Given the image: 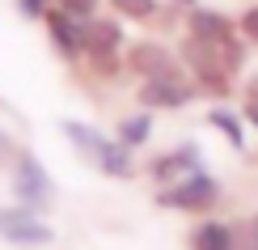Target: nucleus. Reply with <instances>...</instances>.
Instances as JSON below:
<instances>
[{
  "label": "nucleus",
  "instance_id": "nucleus-1",
  "mask_svg": "<svg viewBox=\"0 0 258 250\" xmlns=\"http://www.w3.org/2000/svg\"><path fill=\"white\" fill-rule=\"evenodd\" d=\"M59 132L63 140L72 144V153H77L89 170H98L102 178H119V182H132L140 178V161L127 144H119L114 136L98 132L93 123H81V119H59Z\"/></svg>",
  "mask_w": 258,
  "mask_h": 250
},
{
  "label": "nucleus",
  "instance_id": "nucleus-2",
  "mask_svg": "<svg viewBox=\"0 0 258 250\" xmlns=\"http://www.w3.org/2000/svg\"><path fill=\"white\" fill-rule=\"evenodd\" d=\"M224 199V182L216 174L199 170V174H186V178L169 182V187H157L153 191V204L165 212H182V216H212Z\"/></svg>",
  "mask_w": 258,
  "mask_h": 250
},
{
  "label": "nucleus",
  "instance_id": "nucleus-3",
  "mask_svg": "<svg viewBox=\"0 0 258 250\" xmlns=\"http://www.w3.org/2000/svg\"><path fill=\"white\" fill-rule=\"evenodd\" d=\"M178 60H182V68L190 72V81H195V89L203 97H216V102H220V97L233 93V72L224 68V56H220L216 42H203L195 34H182Z\"/></svg>",
  "mask_w": 258,
  "mask_h": 250
},
{
  "label": "nucleus",
  "instance_id": "nucleus-4",
  "mask_svg": "<svg viewBox=\"0 0 258 250\" xmlns=\"http://www.w3.org/2000/svg\"><path fill=\"white\" fill-rule=\"evenodd\" d=\"M9 191H13V204H21V208L38 212V216H47L55 208V178L30 148H21L13 170H9Z\"/></svg>",
  "mask_w": 258,
  "mask_h": 250
},
{
  "label": "nucleus",
  "instance_id": "nucleus-5",
  "mask_svg": "<svg viewBox=\"0 0 258 250\" xmlns=\"http://www.w3.org/2000/svg\"><path fill=\"white\" fill-rule=\"evenodd\" d=\"M199 97L190 72H178V77H148L136 85V106L140 111H186L190 102Z\"/></svg>",
  "mask_w": 258,
  "mask_h": 250
},
{
  "label": "nucleus",
  "instance_id": "nucleus-6",
  "mask_svg": "<svg viewBox=\"0 0 258 250\" xmlns=\"http://www.w3.org/2000/svg\"><path fill=\"white\" fill-rule=\"evenodd\" d=\"M123 56H127V72H132L136 81L178 77V72H186L182 60H178V47H169V42H161V38H136V42L123 47Z\"/></svg>",
  "mask_w": 258,
  "mask_h": 250
},
{
  "label": "nucleus",
  "instance_id": "nucleus-7",
  "mask_svg": "<svg viewBox=\"0 0 258 250\" xmlns=\"http://www.w3.org/2000/svg\"><path fill=\"white\" fill-rule=\"evenodd\" d=\"M0 242L21 246V250H42L55 242V229L21 204H0Z\"/></svg>",
  "mask_w": 258,
  "mask_h": 250
},
{
  "label": "nucleus",
  "instance_id": "nucleus-8",
  "mask_svg": "<svg viewBox=\"0 0 258 250\" xmlns=\"http://www.w3.org/2000/svg\"><path fill=\"white\" fill-rule=\"evenodd\" d=\"M199 170H203V148L195 140H182V144L165 148V153L148 157L144 166H140V174H144L153 187H169V182L186 178V174H199Z\"/></svg>",
  "mask_w": 258,
  "mask_h": 250
},
{
  "label": "nucleus",
  "instance_id": "nucleus-9",
  "mask_svg": "<svg viewBox=\"0 0 258 250\" xmlns=\"http://www.w3.org/2000/svg\"><path fill=\"white\" fill-rule=\"evenodd\" d=\"M81 21L85 17H72V13H63L59 5H51L47 13H42V30H47V38H51V47H55V56L63 64H77L85 60V30H81Z\"/></svg>",
  "mask_w": 258,
  "mask_h": 250
},
{
  "label": "nucleus",
  "instance_id": "nucleus-10",
  "mask_svg": "<svg viewBox=\"0 0 258 250\" xmlns=\"http://www.w3.org/2000/svg\"><path fill=\"white\" fill-rule=\"evenodd\" d=\"M182 21H186V34H195V38H203V42H216V47H224V42L237 38V17L220 13V9H208V5L186 9Z\"/></svg>",
  "mask_w": 258,
  "mask_h": 250
},
{
  "label": "nucleus",
  "instance_id": "nucleus-11",
  "mask_svg": "<svg viewBox=\"0 0 258 250\" xmlns=\"http://www.w3.org/2000/svg\"><path fill=\"white\" fill-rule=\"evenodd\" d=\"M186 250H237V225L224 216H195L186 229Z\"/></svg>",
  "mask_w": 258,
  "mask_h": 250
},
{
  "label": "nucleus",
  "instance_id": "nucleus-12",
  "mask_svg": "<svg viewBox=\"0 0 258 250\" xmlns=\"http://www.w3.org/2000/svg\"><path fill=\"white\" fill-rule=\"evenodd\" d=\"M85 30V56L89 51H123L127 47V34H123V21L114 13H93L81 21Z\"/></svg>",
  "mask_w": 258,
  "mask_h": 250
},
{
  "label": "nucleus",
  "instance_id": "nucleus-13",
  "mask_svg": "<svg viewBox=\"0 0 258 250\" xmlns=\"http://www.w3.org/2000/svg\"><path fill=\"white\" fill-rule=\"evenodd\" d=\"M114 140H119V144H127L132 153H140V148L153 140V111L119 115V119H114Z\"/></svg>",
  "mask_w": 258,
  "mask_h": 250
},
{
  "label": "nucleus",
  "instance_id": "nucleus-14",
  "mask_svg": "<svg viewBox=\"0 0 258 250\" xmlns=\"http://www.w3.org/2000/svg\"><path fill=\"white\" fill-rule=\"evenodd\" d=\"M81 64H85V72H89L98 85H114L127 72V56L123 51H89Z\"/></svg>",
  "mask_w": 258,
  "mask_h": 250
},
{
  "label": "nucleus",
  "instance_id": "nucleus-15",
  "mask_svg": "<svg viewBox=\"0 0 258 250\" xmlns=\"http://www.w3.org/2000/svg\"><path fill=\"white\" fill-rule=\"evenodd\" d=\"M208 123L216 127V132L229 140L237 153H245V119H241L237 111H229V106H212V111H208Z\"/></svg>",
  "mask_w": 258,
  "mask_h": 250
},
{
  "label": "nucleus",
  "instance_id": "nucleus-16",
  "mask_svg": "<svg viewBox=\"0 0 258 250\" xmlns=\"http://www.w3.org/2000/svg\"><path fill=\"white\" fill-rule=\"evenodd\" d=\"M110 5V13L114 17H123V21H157V13H161V0H106Z\"/></svg>",
  "mask_w": 258,
  "mask_h": 250
},
{
  "label": "nucleus",
  "instance_id": "nucleus-17",
  "mask_svg": "<svg viewBox=\"0 0 258 250\" xmlns=\"http://www.w3.org/2000/svg\"><path fill=\"white\" fill-rule=\"evenodd\" d=\"M233 225H237V250H258V212L241 216Z\"/></svg>",
  "mask_w": 258,
  "mask_h": 250
},
{
  "label": "nucleus",
  "instance_id": "nucleus-18",
  "mask_svg": "<svg viewBox=\"0 0 258 250\" xmlns=\"http://www.w3.org/2000/svg\"><path fill=\"white\" fill-rule=\"evenodd\" d=\"M241 119L258 132V77L245 85V93H241Z\"/></svg>",
  "mask_w": 258,
  "mask_h": 250
},
{
  "label": "nucleus",
  "instance_id": "nucleus-19",
  "mask_svg": "<svg viewBox=\"0 0 258 250\" xmlns=\"http://www.w3.org/2000/svg\"><path fill=\"white\" fill-rule=\"evenodd\" d=\"M17 153H21V148H17V140L9 136L5 127H0V174H9V170H13V161H17Z\"/></svg>",
  "mask_w": 258,
  "mask_h": 250
},
{
  "label": "nucleus",
  "instance_id": "nucleus-20",
  "mask_svg": "<svg viewBox=\"0 0 258 250\" xmlns=\"http://www.w3.org/2000/svg\"><path fill=\"white\" fill-rule=\"evenodd\" d=\"M237 34H241L245 42H258V5H250V9L237 17Z\"/></svg>",
  "mask_w": 258,
  "mask_h": 250
},
{
  "label": "nucleus",
  "instance_id": "nucleus-21",
  "mask_svg": "<svg viewBox=\"0 0 258 250\" xmlns=\"http://www.w3.org/2000/svg\"><path fill=\"white\" fill-rule=\"evenodd\" d=\"M55 5L63 9V13H72V17H93L102 9V0H55Z\"/></svg>",
  "mask_w": 258,
  "mask_h": 250
},
{
  "label": "nucleus",
  "instance_id": "nucleus-22",
  "mask_svg": "<svg viewBox=\"0 0 258 250\" xmlns=\"http://www.w3.org/2000/svg\"><path fill=\"white\" fill-rule=\"evenodd\" d=\"M55 5V0H17V13L26 17V21H42V13Z\"/></svg>",
  "mask_w": 258,
  "mask_h": 250
},
{
  "label": "nucleus",
  "instance_id": "nucleus-23",
  "mask_svg": "<svg viewBox=\"0 0 258 250\" xmlns=\"http://www.w3.org/2000/svg\"><path fill=\"white\" fill-rule=\"evenodd\" d=\"M161 5H174V9H195L199 0H161Z\"/></svg>",
  "mask_w": 258,
  "mask_h": 250
}]
</instances>
